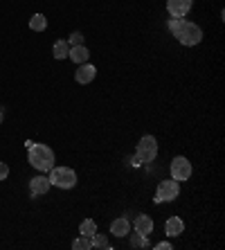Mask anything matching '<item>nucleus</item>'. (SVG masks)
I'll list each match as a JSON object with an SVG mask.
<instances>
[{
  "instance_id": "obj_1",
  "label": "nucleus",
  "mask_w": 225,
  "mask_h": 250,
  "mask_svg": "<svg viewBox=\"0 0 225 250\" xmlns=\"http://www.w3.org/2000/svg\"><path fill=\"white\" fill-rule=\"evenodd\" d=\"M29 165L39 171H50L54 167V151L47 145H34L29 146V156H27Z\"/></svg>"
},
{
  "instance_id": "obj_2",
  "label": "nucleus",
  "mask_w": 225,
  "mask_h": 250,
  "mask_svg": "<svg viewBox=\"0 0 225 250\" xmlns=\"http://www.w3.org/2000/svg\"><path fill=\"white\" fill-rule=\"evenodd\" d=\"M173 36L178 39L180 45L194 47V45H198V43L203 41V29L198 27V25L189 23V21H183V25H180V27L173 32Z\"/></svg>"
},
{
  "instance_id": "obj_3",
  "label": "nucleus",
  "mask_w": 225,
  "mask_h": 250,
  "mask_svg": "<svg viewBox=\"0 0 225 250\" xmlns=\"http://www.w3.org/2000/svg\"><path fill=\"white\" fill-rule=\"evenodd\" d=\"M50 183L59 189H72L77 185V174L70 167H52L50 169Z\"/></svg>"
},
{
  "instance_id": "obj_4",
  "label": "nucleus",
  "mask_w": 225,
  "mask_h": 250,
  "mask_svg": "<svg viewBox=\"0 0 225 250\" xmlns=\"http://www.w3.org/2000/svg\"><path fill=\"white\" fill-rule=\"evenodd\" d=\"M158 158V140L153 135H144L138 142V160L140 163H153Z\"/></svg>"
},
{
  "instance_id": "obj_5",
  "label": "nucleus",
  "mask_w": 225,
  "mask_h": 250,
  "mask_svg": "<svg viewBox=\"0 0 225 250\" xmlns=\"http://www.w3.org/2000/svg\"><path fill=\"white\" fill-rule=\"evenodd\" d=\"M191 174H194V167H191V163L187 160L185 156H176L171 160V178L173 181H189Z\"/></svg>"
},
{
  "instance_id": "obj_6",
  "label": "nucleus",
  "mask_w": 225,
  "mask_h": 250,
  "mask_svg": "<svg viewBox=\"0 0 225 250\" xmlns=\"http://www.w3.org/2000/svg\"><path fill=\"white\" fill-rule=\"evenodd\" d=\"M180 194V183L178 181H162L158 185L156 192V203H169V201H176Z\"/></svg>"
},
{
  "instance_id": "obj_7",
  "label": "nucleus",
  "mask_w": 225,
  "mask_h": 250,
  "mask_svg": "<svg viewBox=\"0 0 225 250\" xmlns=\"http://www.w3.org/2000/svg\"><path fill=\"white\" fill-rule=\"evenodd\" d=\"M194 7V0H167V9L171 18H185Z\"/></svg>"
},
{
  "instance_id": "obj_8",
  "label": "nucleus",
  "mask_w": 225,
  "mask_h": 250,
  "mask_svg": "<svg viewBox=\"0 0 225 250\" xmlns=\"http://www.w3.org/2000/svg\"><path fill=\"white\" fill-rule=\"evenodd\" d=\"M50 187H52V183H50V178H47V176H36V178H32V181H29V194H32V198H34V196H43V194L50 192Z\"/></svg>"
},
{
  "instance_id": "obj_9",
  "label": "nucleus",
  "mask_w": 225,
  "mask_h": 250,
  "mask_svg": "<svg viewBox=\"0 0 225 250\" xmlns=\"http://www.w3.org/2000/svg\"><path fill=\"white\" fill-rule=\"evenodd\" d=\"M95 77H97V68H95V65H90L88 61H86V63H79V68L75 70L77 83H83V86L93 82Z\"/></svg>"
},
{
  "instance_id": "obj_10",
  "label": "nucleus",
  "mask_w": 225,
  "mask_h": 250,
  "mask_svg": "<svg viewBox=\"0 0 225 250\" xmlns=\"http://www.w3.org/2000/svg\"><path fill=\"white\" fill-rule=\"evenodd\" d=\"M164 232H167V237H178L185 232V221L180 216H169L164 223Z\"/></svg>"
},
{
  "instance_id": "obj_11",
  "label": "nucleus",
  "mask_w": 225,
  "mask_h": 250,
  "mask_svg": "<svg viewBox=\"0 0 225 250\" xmlns=\"http://www.w3.org/2000/svg\"><path fill=\"white\" fill-rule=\"evenodd\" d=\"M110 234H115V237H128V234H131V223H128L124 216H120V219H115V221L110 223Z\"/></svg>"
},
{
  "instance_id": "obj_12",
  "label": "nucleus",
  "mask_w": 225,
  "mask_h": 250,
  "mask_svg": "<svg viewBox=\"0 0 225 250\" xmlns=\"http://www.w3.org/2000/svg\"><path fill=\"white\" fill-rule=\"evenodd\" d=\"M90 52H88L86 45H70V52H68V59L75 61V63H86Z\"/></svg>"
},
{
  "instance_id": "obj_13",
  "label": "nucleus",
  "mask_w": 225,
  "mask_h": 250,
  "mask_svg": "<svg viewBox=\"0 0 225 250\" xmlns=\"http://www.w3.org/2000/svg\"><path fill=\"white\" fill-rule=\"evenodd\" d=\"M133 228H135V232H140V234H151L153 232V219L146 214H140L138 219H135V223H133Z\"/></svg>"
},
{
  "instance_id": "obj_14",
  "label": "nucleus",
  "mask_w": 225,
  "mask_h": 250,
  "mask_svg": "<svg viewBox=\"0 0 225 250\" xmlns=\"http://www.w3.org/2000/svg\"><path fill=\"white\" fill-rule=\"evenodd\" d=\"M68 52H70V43L68 41H63V39H61V41L54 43V47H52L54 59H59V61H61V59H68Z\"/></svg>"
},
{
  "instance_id": "obj_15",
  "label": "nucleus",
  "mask_w": 225,
  "mask_h": 250,
  "mask_svg": "<svg viewBox=\"0 0 225 250\" xmlns=\"http://www.w3.org/2000/svg\"><path fill=\"white\" fill-rule=\"evenodd\" d=\"M47 27V18L43 14H34V16L29 18V29L32 32H43Z\"/></svg>"
},
{
  "instance_id": "obj_16",
  "label": "nucleus",
  "mask_w": 225,
  "mask_h": 250,
  "mask_svg": "<svg viewBox=\"0 0 225 250\" xmlns=\"http://www.w3.org/2000/svg\"><path fill=\"white\" fill-rule=\"evenodd\" d=\"M95 232H97V223H95L93 219H86V221H81L79 234H83V237H93Z\"/></svg>"
},
{
  "instance_id": "obj_17",
  "label": "nucleus",
  "mask_w": 225,
  "mask_h": 250,
  "mask_svg": "<svg viewBox=\"0 0 225 250\" xmlns=\"http://www.w3.org/2000/svg\"><path fill=\"white\" fill-rule=\"evenodd\" d=\"M90 241H93V248H99V250H108L110 248L106 234H97V232H95L93 237H90Z\"/></svg>"
},
{
  "instance_id": "obj_18",
  "label": "nucleus",
  "mask_w": 225,
  "mask_h": 250,
  "mask_svg": "<svg viewBox=\"0 0 225 250\" xmlns=\"http://www.w3.org/2000/svg\"><path fill=\"white\" fill-rule=\"evenodd\" d=\"M72 248L75 250H90L93 248V241H90V237H83V234H81L79 239L72 241Z\"/></svg>"
},
{
  "instance_id": "obj_19",
  "label": "nucleus",
  "mask_w": 225,
  "mask_h": 250,
  "mask_svg": "<svg viewBox=\"0 0 225 250\" xmlns=\"http://www.w3.org/2000/svg\"><path fill=\"white\" fill-rule=\"evenodd\" d=\"M131 244L135 246V248H146V246H149V241H146V234H140V232H135L133 234V239H131Z\"/></svg>"
},
{
  "instance_id": "obj_20",
  "label": "nucleus",
  "mask_w": 225,
  "mask_h": 250,
  "mask_svg": "<svg viewBox=\"0 0 225 250\" xmlns=\"http://www.w3.org/2000/svg\"><path fill=\"white\" fill-rule=\"evenodd\" d=\"M68 43H70V45H86V43H83V34H81V32H72V34L68 36Z\"/></svg>"
},
{
  "instance_id": "obj_21",
  "label": "nucleus",
  "mask_w": 225,
  "mask_h": 250,
  "mask_svg": "<svg viewBox=\"0 0 225 250\" xmlns=\"http://www.w3.org/2000/svg\"><path fill=\"white\" fill-rule=\"evenodd\" d=\"M180 25H183V18H171V21H169V29H171V34L180 27Z\"/></svg>"
},
{
  "instance_id": "obj_22",
  "label": "nucleus",
  "mask_w": 225,
  "mask_h": 250,
  "mask_svg": "<svg viewBox=\"0 0 225 250\" xmlns=\"http://www.w3.org/2000/svg\"><path fill=\"white\" fill-rule=\"evenodd\" d=\"M7 176H9V167L5 163H0V181H5Z\"/></svg>"
},
{
  "instance_id": "obj_23",
  "label": "nucleus",
  "mask_w": 225,
  "mask_h": 250,
  "mask_svg": "<svg viewBox=\"0 0 225 250\" xmlns=\"http://www.w3.org/2000/svg\"><path fill=\"white\" fill-rule=\"evenodd\" d=\"M156 250H171V244H167V241H160V244L156 246Z\"/></svg>"
},
{
  "instance_id": "obj_24",
  "label": "nucleus",
  "mask_w": 225,
  "mask_h": 250,
  "mask_svg": "<svg viewBox=\"0 0 225 250\" xmlns=\"http://www.w3.org/2000/svg\"><path fill=\"white\" fill-rule=\"evenodd\" d=\"M0 120H2V115H0Z\"/></svg>"
}]
</instances>
